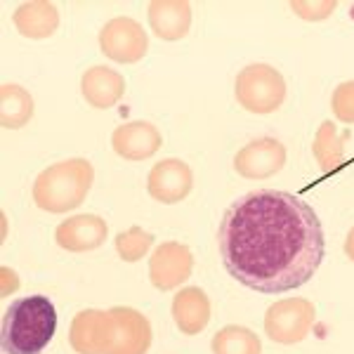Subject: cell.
<instances>
[{
    "instance_id": "cell-14",
    "label": "cell",
    "mask_w": 354,
    "mask_h": 354,
    "mask_svg": "<svg viewBox=\"0 0 354 354\" xmlns=\"http://www.w3.org/2000/svg\"><path fill=\"white\" fill-rule=\"evenodd\" d=\"M147 17L153 36L168 43L182 41L192 28V5L187 0H153Z\"/></svg>"
},
{
    "instance_id": "cell-4",
    "label": "cell",
    "mask_w": 354,
    "mask_h": 354,
    "mask_svg": "<svg viewBox=\"0 0 354 354\" xmlns=\"http://www.w3.org/2000/svg\"><path fill=\"white\" fill-rule=\"evenodd\" d=\"M234 97L248 113L267 116L286 102V78L272 64H248L234 78Z\"/></svg>"
},
{
    "instance_id": "cell-17",
    "label": "cell",
    "mask_w": 354,
    "mask_h": 354,
    "mask_svg": "<svg viewBox=\"0 0 354 354\" xmlns=\"http://www.w3.org/2000/svg\"><path fill=\"white\" fill-rule=\"evenodd\" d=\"M12 24L17 33L28 41H45L59 28V10L48 0L21 3L12 15Z\"/></svg>"
},
{
    "instance_id": "cell-9",
    "label": "cell",
    "mask_w": 354,
    "mask_h": 354,
    "mask_svg": "<svg viewBox=\"0 0 354 354\" xmlns=\"http://www.w3.org/2000/svg\"><path fill=\"white\" fill-rule=\"evenodd\" d=\"M194 189V170L182 158H163L151 165L147 177V192L153 201L173 205L185 201Z\"/></svg>"
},
{
    "instance_id": "cell-18",
    "label": "cell",
    "mask_w": 354,
    "mask_h": 354,
    "mask_svg": "<svg viewBox=\"0 0 354 354\" xmlns=\"http://www.w3.org/2000/svg\"><path fill=\"white\" fill-rule=\"evenodd\" d=\"M36 113V102L24 85L5 83L0 88V123L5 130H19Z\"/></svg>"
},
{
    "instance_id": "cell-11",
    "label": "cell",
    "mask_w": 354,
    "mask_h": 354,
    "mask_svg": "<svg viewBox=\"0 0 354 354\" xmlns=\"http://www.w3.org/2000/svg\"><path fill=\"white\" fill-rule=\"evenodd\" d=\"M113 340L106 354H147L153 340L149 319L135 307H111Z\"/></svg>"
},
{
    "instance_id": "cell-6",
    "label": "cell",
    "mask_w": 354,
    "mask_h": 354,
    "mask_svg": "<svg viewBox=\"0 0 354 354\" xmlns=\"http://www.w3.org/2000/svg\"><path fill=\"white\" fill-rule=\"evenodd\" d=\"M100 50L116 64H137L149 53V36L133 17H113L100 31Z\"/></svg>"
},
{
    "instance_id": "cell-16",
    "label": "cell",
    "mask_w": 354,
    "mask_h": 354,
    "mask_svg": "<svg viewBox=\"0 0 354 354\" xmlns=\"http://www.w3.org/2000/svg\"><path fill=\"white\" fill-rule=\"evenodd\" d=\"M170 312H173L175 326L180 328V333L198 335V333H203V328L210 324V312H213V307H210V298L205 295L203 288L187 286L175 293Z\"/></svg>"
},
{
    "instance_id": "cell-21",
    "label": "cell",
    "mask_w": 354,
    "mask_h": 354,
    "mask_svg": "<svg viewBox=\"0 0 354 354\" xmlns=\"http://www.w3.org/2000/svg\"><path fill=\"white\" fill-rule=\"evenodd\" d=\"M116 253L123 262H140L153 245V234L142 227H130L116 234Z\"/></svg>"
},
{
    "instance_id": "cell-20",
    "label": "cell",
    "mask_w": 354,
    "mask_h": 354,
    "mask_svg": "<svg viewBox=\"0 0 354 354\" xmlns=\"http://www.w3.org/2000/svg\"><path fill=\"white\" fill-rule=\"evenodd\" d=\"M210 350L213 354H262V342L260 335L250 328L230 324L213 335Z\"/></svg>"
},
{
    "instance_id": "cell-23",
    "label": "cell",
    "mask_w": 354,
    "mask_h": 354,
    "mask_svg": "<svg viewBox=\"0 0 354 354\" xmlns=\"http://www.w3.org/2000/svg\"><path fill=\"white\" fill-rule=\"evenodd\" d=\"M290 10L305 21H324L338 10V3L335 0H293Z\"/></svg>"
},
{
    "instance_id": "cell-15",
    "label": "cell",
    "mask_w": 354,
    "mask_h": 354,
    "mask_svg": "<svg viewBox=\"0 0 354 354\" xmlns=\"http://www.w3.org/2000/svg\"><path fill=\"white\" fill-rule=\"evenodd\" d=\"M81 93L93 109H111L123 100L125 78L111 66H90L81 76Z\"/></svg>"
},
{
    "instance_id": "cell-13",
    "label": "cell",
    "mask_w": 354,
    "mask_h": 354,
    "mask_svg": "<svg viewBox=\"0 0 354 354\" xmlns=\"http://www.w3.org/2000/svg\"><path fill=\"white\" fill-rule=\"evenodd\" d=\"M111 147L125 161H147L163 147V135L149 121H130L113 130Z\"/></svg>"
},
{
    "instance_id": "cell-12",
    "label": "cell",
    "mask_w": 354,
    "mask_h": 354,
    "mask_svg": "<svg viewBox=\"0 0 354 354\" xmlns=\"http://www.w3.org/2000/svg\"><path fill=\"white\" fill-rule=\"evenodd\" d=\"M109 236V225L100 215H73L59 222L55 230V241L68 253H88L100 248Z\"/></svg>"
},
{
    "instance_id": "cell-7",
    "label": "cell",
    "mask_w": 354,
    "mask_h": 354,
    "mask_svg": "<svg viewBox=\"0 0 354 354\" xmlns=\"http://www.w3.org/2000/svg\"><path fill=\"white\" fill-rule=\"evenodd\" d=\"M286 147L277 137H258L248 142L234 156V170L245 180H267L281 173L286 165Z\"/></svg>"
},
{
    "instance_id": "cell-10",
    "label": "cell",
    "mask_w": 354,
    "mask_h": 354,
    "mask_svg": "<svg viewBox=\"0 0 354 354\" xmlns=\"http://www.w3.org/2000/svg\"><path fill=\"white\" fill-rule=\"evenodd\" d=\"M113 340V317L109 310H81L73 317L68 345L78 354H106Z\"/></svg>"
},
{
    "instance_id": "cell-5",
    "label": "cell",
    "mask_w": 354,
    "mask_h": 354,
    "mask_svg": "<svg viewBox=\"0 0 354 354\" xmlns=\"http://www.w3.org/2000/svg\"><path fill=\"white\" fill-rule=\"evenodd\" d=\"M317 310L307 298H283L265 312V335L279 345H298L310 335Z\"/></svg>"
},
{
    "instance_id": "cell-24",
    "label": "cell",
    "mask_w": 354,
    "mask_h": 354,
    "mask_svg": "<svg viewBox=\"0 0 354 354\" xmlns=\"http://www.w3.org/2000/svg\"><path fill=\"white\" fill-rule=\"evenodd\" d=\"M342 248H345L347 260H352V262H354V227H352L350 232H347V236H345V243H342Z\"/></svg>"
},
{
    "instance_id": "cell-19",
    "label": "cell",
    "mask_w": 354,
    "mask_h": 354,
    "mask_svg": "<svg viewBox=\"0 0 354 354\" xmlns=\"http://www.w3.org/2000/svg\"><path fill=\"white\" fill-rule=\"evenodd\" d=\"M350 133H338L333 121H324L319 125L317 135H314L312 153L317 158V163L322 165L324 173H333V170L342 168L345 163V142Z\"/></svg>"
},
{
    "instance_id": "cell-3",
    "label": "cell",
    "mask_w": 354,
    "mask_h": 354,
    "mask_svg": "<svg viewBox=\"0 0 354 354\" xmlns=\"http://www.w3.org/2000/svg\"><path fill=\"white\" fill-rule=\"evenodd\" d=\"M95 165L88 158H66L48 165L33 182V203L45 213H68L93 189Z\"/></svg>"
},
{
    "instance_id": "cell-8",
    "label": "cell",
    "mask_w": 354,
    "mask_h": 354,
    "mask_svg": "<svg viewBox=\"0 0 354 354\" xmlns=\"http://www.w3.org/2000/svg\"><path fill=\"white\" fill-rule=\"evenodd\" d=\"M194 272V255L189 245L180 241H163L149 258V281L158 290H173L187 281Z\"/></svg>"
},
{
    "instance_id": "cell-2",
    "label": "cell",
    "mask_w": 354,
    "mask_h": 354,
    "mask_svg": "<svg viewBox=\"0 0 354 354\" xmlns=\"http://www.w3.org/2000/svg\"><path fill=\"white\" fill-rule=\"evenodd\" d=\"M57 330V310L45 295L15 300L3 314L0 345L5 354H41Z\"/></svg>"
},
{
    "instance_id": "cell-22",
    "label": "cell",
    "mask_w": 354,
    "mask_h": 354,
    "mask_svg": "<svg viewBox=\"0 0 354 354\" xmlns=\"http://www.w3.org/2000/svg\"><path fill=\"white\" fill-rule=\"evenodd\" d=\"M330 111H333L335 121L354 125V81L340 83L330 95Z\"/></svg>"
},
{
    "instance_id": "cell-1",
    "label": "cell",
    "mask_w": 354,
    "mask_h": 354,
    "mask_svg": "<svg viewBox=\"0 0 354 354\" xmlns=\"http://www.w3.org/2000/svg\"><path fill=\"white\" fill-rule=\"evenodd\" d=\"M218 245L232 279L270 295L305 286L326 255L324 227L314 208L279 189L236 198L222 215Z\"/></svg>"
}]
</instances>
